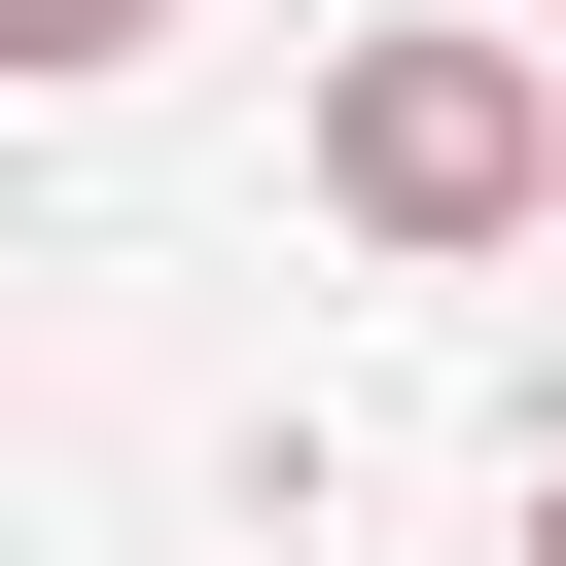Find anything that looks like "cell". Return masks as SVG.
Segmentation results:
<instances>
[{"mask_svg": "<svg viewBox=\"0 0 566 566\" xmlns=\"http://www.w3.org/2000/svg\"><path fill=\"white\" fill-rule=\"evenodd\" d=\"M531 566H566V460H531Z\"/></svg>", "mask_w": 566, "mask_h": 566, "instance_id": "3957f363", "label": "cell"}, {"mask_svg": "<svg viewBox=\"0 0 566 566\" xmlns=\"http://www.w3.org/2000/svg\"><path fill=\"white\" fill-rule=\"evenodd\" d=\"M318 212H354L389 283L531 248V212H566V71H531V35H460V0H389V35L318 71Z\"/></svg>", "mask_w": 566, "mask_h": 566, "instance_id": "6da1fadb", "label": "cell"}, {"mask_svg": "<svg viewBox=\"0 0 566 566\" xmlns=\"http://www.w3.org/2000/svg\"><path fill=\"white\" fill-rule=\"evenodd\" d=\"M142 35H177V0H0V71H142Z\"/></svg>", "mask_w": 566, "mask_h": 566, "instance_id": "7a4b0ae2", "label": "cell"}]
</instances>
